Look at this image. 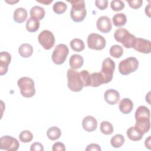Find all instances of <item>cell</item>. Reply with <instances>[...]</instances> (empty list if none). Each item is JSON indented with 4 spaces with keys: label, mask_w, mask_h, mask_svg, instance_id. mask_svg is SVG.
Returning <instances> with one entry per match:
<instances>
[{
    "label": "cell",
    "mask_w": 151,
    "mask_h": 151,
    "mask_svg": "<svg viewBox=\"0 0 151 151\" xmlns=\"http://www.w3.org/2000/svg\"><path fill=\"white\" fill-rule=\"evenodd\" d=\"M100 131L101 132L106 135H110L113 133L114 128L111 123L107 121H103L100 124Z\"/></svg>",
    "instance_id": "83f0119b"
},
{
    "label": "cell",
    "mask_w": 151,
    "mask_h": 151,
    "mask_svg": "<svg viewBox=\"0 0 151 151\" xmlns=\"http://www.w3.org/2000/svg\"><path fill=\"white\" fill-rule=\"evenodd\" d=\"M71 49L76 52H80L84 49L85 45L83 40L79 38H74L70 43Z\"/></svg>",
    "instance_id": "4316f807"
},
{
    "label": "cell",
    "mask_w": 151,
    "mask_h": 151,
    "mask_svg": "<svg viewBox=\"0 0 151 151\" xmlns=\"http://www.w3.org/2000/svg\"><path fill=\"white\" fill-rule=\"evenodd\" d=\"M70 67L73 70H77L82 67L84 63L83 57L79 54H73L69 60Z\"/></svg>",
    "instance_id": "ffe728a7"
},
{
    "label": "cell",
    "mask_w": 151,
    "mask_h": 151,
    "mask_svg": "<svg viewBox=\"0 0 151 151\" xmlns=\"http://www.w3.org/2000/svg\"><path fill=\"white\" fill-rule=\"evenodd\" d=\"M145 13L149 17H150V4H148V5L145 7Z\"/></svg>",
    "instance_id": "ab89813d"
},
{
    "label": "cell",
    "mask_w": 151,
    "mask_h": 151,
    "mask_svg": "<svg viewBox=\"0 0 151 151\" xmlns=\"http://www.w3.org/2000/svg\"><path fill=\"white\" fill-rule=\"evenodd\" d=\"M139 67V61L134 57H128L121 61L119 64V71L122 75H128L134 72Z\"/></svg>",
    "instance_id": "5b68a950"
},
{
    "label": "cell",
    "mask_w": 151,
    "mask_h": 151,
    "mask_svg": "<svg viewBox=\"0 0 151 151\" xmlns=\"http://www.w3.org/2000/svg\"><path fill=\"white\" fill-rule=\"evenodd\" d=\"M69 53L68 47L64 44H58L54 48L51 58L53 63L57 65L63 64Z\"/></svg>",
    "instance_id": "8992f818"
},
{
    "label": "cell",
    "mask_w": 151,
    "mask_h": 151,
    "mask_svg": "<svg viewBox=\"0 0 151 151\" xmlns=\"http://www.w3.org/2000/svg\"><path fill=\"white\" fill-rule=\"evenodd\" d=\"M96 6L100 10H104L107 8L108 1L107 0H96L95 1Z\"/></svg>",
    "instance_id": "e575fe53"
},
{
    "label": "cell",
    "mask_w": 151,
    "mask_h": 151,
    "mask_svg": "<svg viewBox=\"0 0 151 151\" xmlns=\"http://www.w3.org/2000/svg\"><path fill=\"white\" fill-rule=\"evenodd\" d=\"M115 69V63L110 58H105L101 65L100 73L104 79V84L110 83L113 78L114 71Z\"/></svg>",
    "instance_id": "52a82bcc"
},
{
    "label": "cell",
    "mask_w": 151,
    "mask_h": 151,
    "mask_svg": "<svg viewBox=\"0 0 151 151\" xmlns=\"http://www.w3.org/2000/svg\"><path fill=\"white\" fill-rule=\"evenodd\" d=\"M115 40L123 44L127 48H132V45L136 38L134 35L131 34L127 29L120 28L117 29L114 34Z\"/></svg>",
    "instance_id": "277c9868"
},
{
    "label": "cell",
    "mask_w": 151,
    "mask_h": 151,
    "mask_svg": "<svg viewBox=\"0 0 151 151\" xmlns=\"http://www.w3.org/2000/svg\"><path fill=\"white\" fill-rule=\"evenodd\" d=\"M37 2H40V3H41V4H44L45 5H48L50 4L51 2H52V0H50V1H47V0H44V1H37Z\"/></svg>",
    "instance_id": "60d3db41"
},
{
    "label": "cell",
    "mask_w": 151,
    "mask_h": 151,
    "mask_svg": "<svg viewBox=\"0 0 151 151\" xmlns=\"http://www.w3.org/2000/svg\"><path fill=\"white\" fill-rule=\"evenodd\" d=\"M17 84L20 88V93L23 97L29 98L35 95V84L32 78L27 77H21L18 80Z\"/></svg>",
    "instance_id": "3957f363"
},
{
    "label": "cell",
    "mask_w": 151,
    "mask_h": 151,
    "mask_svg": "<svg viewBox=\"0 0 151 151\" xmlns=\"http://www.w3.org/2000/svg\"><path fill=\"white\" fill-rule=\"evenodd\" d=\"M129 5L133 9H138L140 8L143 4L142 0H131L127 1Z\"/></svg>",
    "instance_id": "836d02e7"
},
{
    "label": "cell",
    "mask_w": 151,
    "mask_h": 151,
    "mask_svg": "<svg viewBox=\"0 0 151 151\" xmlns=\"http://www.w3.org/2000/svg\"><path fill=\"white\" fill-rule=\"evenodd\" d=\"M128 138L132 141H139L140 140L143 134L138 132L134 127V126H132L129 127L126 132Z\"/></svg>",
    "instance_id": "cb8c5ba5"
},
{
    "label": "cell",
    "mask_w": 151,
    "mask_h": 151,
    "mask_svg": "<svg viewBox=\"0 0 151 151\" xmlns=\"http://www.w3.org/2000/svg\"><path fill=\"white\" fill-rule=\"evenodd\" d=\"M27 11L24 8H18L14 12V20L17 23H22L27 18Z\"/></svg>",
    "instance_id": "d6986e66"
},
{
    "label": "cell",
    "mask_w": 151,
    "mask_h": 151,
    "mask_svg": "<svg viewBox=\"0 0 151 151\" xmlns=\"http://www.w3.org/2000/svg\"><path fill=\"white\" fill-rule=\"evenodd\" d=\"M150 138H151V136H149L145 140V145L146 147L148 148L149 149H150Z\"/></svg>",
    "instance_id": "f35d334b"
},
{
    "label": "cell",
    "mask_w": 151,
    "mask_h": 151,
    "mask_svg": "<svg viewBox=\"0 0 151 151\" xmlns=\"http://www.w3.org/2000/svg\"><path fill=\"white\" fill-rule=\"evenodd\" d=\"M67 86L69 89L74 92H78L82 90L84 86V81L80 72L73 69H68L67 72Z\"/></svg>",
    "instance_id": "6da1fadb"
},
{
    "label": "cell",
    "mask_w": 151,
    "mask_h": 151,
    "mask_svg": "<svg viewBox=\"0 0 151 151\" xmlns=\"http://www.w3.org/2000/svg\"><path fill=\"white\" fill-rule=\"evenodd\" d=\"M86 151H90V150H94V151H101V149L100 147V146L96 143H91L90 145H88L86 149Z\"/></svg>",
    "instance_id": "74e56055"
},
{
    "label": "cell",
    "mask_w": 151,
    "mask_h": 151,
    "mask_svg": "<svg viewBox=\"0 0 151 151\" xmlns=\"http://www.w3.org/2000/svg\"><path fill=\"white\" fill-rule=\"evenodd\" d=\"M61 135V130L56 126L51 127L47 131V136L48 138L51 140H55L59 139Z\"/></svg>",
    "instance_id": "484cf974"
},
{
    "label": "cell",
    "mask_w": 151,
    "mask_h": 151,
    "mask_svg": "<svg viewBox=\"0 0 151 151\" xmlns=\"http://www.w3.org/2000/svg\"><path fill=\"white\" fill-rule=\"evenodd\" d=\"M6 2L7 3L9 4H15V3L18 2V0H17V1H6Z\"/></svg>",
    "instance_id": "b9f144b4"
},
{
    "label": "cell",
    "mask_w": 151,
    "mask_h": 151,
    "mask_svg": "<svg viewBox=\"0 0 151 151\" xmlns=\"http://www.w3.org/2000/svg\"><path fill=\"white\" fill-rule=\"evenodd\" d=\"M29 14L31 17H34L40 21L44 17L45 12L43 8L35 5L31 8Z\"/></svg>",
    "instance_id": "603a6c76"
},
{
    "label": "cell",
    "mask_w": 151,
    "mask_h": 151,
    "mask_svg": "<svg viewBox=\"0 0 151 151\" xmlns=\"http://www.w3.org/2000/svg\"><path fill=\"white\" fill-rule=\"evenodd\" d=\"M18 52L22 57L28 58L33 53V47L29 44H22L18 48Z\"/></svg>",
    "instance_id": "44dd1931"
},
{
    "label": "cell",
    "mask_w": 151,
    "mask_h": 151,
    "mask_svg": "<svg viewBox=\"0 0 151 151\" xmlns=\"http://www.w3.org/2000/svg\"><path fill=\"white\" fill-rule=\"evenodd\" d=\"M106 44L105 38L96 33H91L87 37L88 47L95 50H103Z\"/></svg>",
    "instance_id": "ba28073f"
},
{
    "label": "cell",
    "mask_w": 151,
    "mask_h": 151,
    "mask_svg": "<svg viewBox=\"0 0 151 151\" xmlns=\"http://www.w3.org/2000/svg\"><path fill=\"white\" fill-rule=\"evenodd\" d=\"M113 24L116 27L124 26L127 21L126 15L123 13L116 14L112 18Z\"/></svg>",
    "instance_id": "d4e9b609"
},
{
    "label": "cell",
    "mask_w": 151,
    "mask_h": 151,
    "mask_svg": "<svg viewBox=\"0 0 151 151\" xmlns=\"http://www.w3.org/2000/svg\"><path fill=\"white\" fill-rule=\"evenodd\" d=\"M109 52L111 56L118 58L121 57L123 54V49L120 45L115 44L110 47Z\"/></svg>",
    "instance_id": "f546056e"
},
{
    "label": "cell",
    "mask_w": 151,
    "mask_h": 151,
    "mask_svg": "<svg viewBox=\"0 0 151 151\" xmlns=\"http://www.w3.org/2000/svg\"><path fill=\"white\" fill-rule=\"evenodd\" d=\"M67 6L66 4L62 1H57L54 3L52 9L57 14H61L64 13L67 9Z\"/></svg>",
    "instance_id": "4dcf8cb0"
},
{
    "label": "cell",
    "mask_w": 151,
    "mask_h": 151,
    "mask_svg": "<svg viewBox=\"0 0 151 151\" xmlns=\"http://www.w3.org/2000/svg\"><path fill=\"white\" fill-rule=\"evenodd\" d=\"M132 48L138 52L149 54L151 52V42L147 40L136 38L132 45Z\"/></svg>",
    "instance_id": "8fae6325"
},
{
    "label": "cell",
    "mask_w": 151,
    "mask_h": 151,
    "mask_svg": "<svg viewBox=\"0 0 151 151\" xmlns=\"http://www.w3.org/2000/svg\"><path fill=\"white\" fill-rule=\"evenodd\" d=\"M40 21L34 17H30L27 21L26 29L28 32H34L40 28Z\"/></svg>",
    "instance_id": "7402d4cb"
},
{
    "label": "cell",
    "mask_w": 151,
    "mask_h": 151,
    "mask_svg": "<svg viewBox=\"0 0 151 151\" xmlns=\"http://www.w3.org/2000/svg\"><path fill=\"white\" fill-rule=\"evenodd\" d=\"M119 107L122 113L127 114L132 111L133 108V103L130 99L124 98L120 101Z\"/></svg>",
    "instance_id": "ac0fdd59"
},
{
    "label": "cell",
    "mask_w": 151,
    "mask_h": 151,
    "mask_svg": "<svg viewBox=\"0 0 151 151\" xmlns=\"http://www.w3.org/2000/svg\"><path fill=\"white\" fill-rule=\"evenodd\" d=\"M30 150L31 151H42V150H44V147L41 143L35 142L31 145Z\"/></svg>",
    "instance_id": "8d00e7d4"
},
{
    "label": "cell",
    "mask_w": 151,
    "mask_h": 151,
    "mask_svg": "<svg viewBox=\"0 0 151 151\" xmlns=\"http://www.w3.org/2000/svg\"><path fill=\"white\" fill-rule=\"evenodd\" d=\"M19 147L18 140L11 136H4L0 139V149L7 151H16Z\"/></svg>",
    "instance_id": "30bf717a"
},
{
    "label": "cell",
    "mask_w": 151,
    "mask_h": 151,
    "mask_svg": "<svg viewBox=\"0 0 151 151\" xmlns=\"http://www.w3.org/2000/svg\"><path fill=\"white\" fill-rule=\"evenodd\" d=\"M19 139L23 143H29L33 139V134L29 130H23L20 133Z\"/></svg>",
    "instance_id": "1f68e13d"
},
{
    "label": "cell",
    "mask_w": 151,
    "mask_h": 151,
    "mask_svg": "<svg viewBox=\"0 0 151 151\" xmlns=\"http://www.w3.org/2000/svg\"><path fill=\"white\" fill-rule=\"evenodd\" d=\"M82 126L83 128L88 132L94 131L97 127V120L92 116H87L83 119Z\"/></svg>",
    "instance_id": "2e32d148"
},
{
    "label": "cell",
    "mask_w": 151,
    "mask_h": 151,
    "mask_svg": "<svg viewBox=\"0 0 151 151\" xmlns=\"http://www.w3.org/2000/svg\"><path fill=\"white\" fill-rule=\"evenodd\" d=\"M102 84H104V79L100 72H96L89 74L87 80V87L91 86L96 87L100 86Z\"/></svg>",
    "instance_id": "e0dca14e"
},
{
    "label": "cell",
    "mask_w": 151,
    "mask_h": 151,
    "mask_svg": "<svg viewBox=\"0 0 151 151\" xmlns=\"http://www.w3.org/2000/svg\"><path fill=\"white\" fill-rule=\"evenodd\" d=\"M150 110L145 106H140L135 112V120L137 123H150Z\"/></svg>",
    "instance_id": "7c38bea8"
},
{
    "label": "cell",
    "mask_w": 151,
    "mask_h": 151,
    "mask_svg": "<svg viewBox=\"0 0 151 151\" xmlns=\"http://www.w3.org/2000/svg\"><path fill=\"white\" fill-rule=\"evenodd\" d=\"M68 2L71 4V9L70 10L71 18L76 22L83 21L87 15L85 2L83 0H78L68 1Z\"/></svg>",
    "instance_id": "7a4b0ae2"
},
{
    "label": "cell",
    "mask_w": 151,
    "mask_h": 151,
    "mask_svg": "<svg viewBox=\"0 0 151 151\" xmlns=\"http://www.w3.org/2000/svg\"><path fill=\"white\" fill-rule=\"evenodd\" d=\"M124 143V138L123 135L117 134L111 138V145L114 148L120 147Z\"/></svg>",
    "instance_id": "f1b7e54d"
},
{
    "label": "cell",
    "mask_w": 151,
    "mask_h": 151,
    "mask_svg": "<svg viewBox=\"0 0 151 151\" xmlns=\"http://www.w3.org/2000/svg\"><path fill=\"white\" fill-rule=\"evenodd\" d=\"M11 61V54L6 51H2L0 53V74L3 76L8 71V65Z\"/></svg>",
    "instance_id": "5bb4252c"
},
{
    "label": "cell",
    "mask_w": 151,
    "mask_h": 151,
    "mask_svg": "<svg viewBox=\"0 0 151 151\" xmlns=\"http://www.w3.org/2000/svg\"><path fill=\"white\" fill-rule=\"evenodd\" d=\"M110 7L114 11H120L124 8V3L120 0H113L110 3Z\"/></svg>",
    "instance_id": "d6a6232c"
},
{
    "label": "cell",
    "mask_w": 151,
    "mask_h": 151,
    "mask_svg": "<svg viewBox=\"0 0 151 151\" xmlns=\"http://www.w3.org/2000/svg\"><path fill=\"white\" fill-rule=\"evenodd\" d=\"M38 40L39 43L45 50H50L55 44V37L49 30L42 31L38 37Z\"/></svg>",
    "instance_id": "9c48e42d"
},
{
    "label": "cell",
    "mask_w": 151,
    "mask_h": 151,
    "mask_svg": "<svg viewBox=\"0 0 151 151\" xmlns=\"http://www.w3.org/2000/svg\"><path fill=\"white\" fill-rule=\"evenodd\" d=\"M52 150L53 151H65V148L64 145L61 142H55L53 144L52 147Z\"/></svg>",
    "instance_id": "d590c367"
},
{
    "label": "cell",
    "mask_w": 151,
    "mask_h": 151,
    "mask_svg": "<svg viewBox=\"0 0 151 151\" xmlns=\"http://www.w3.org/2000/svg\"><path fill=\"white\" fill-rule=\"evenodd\" d=\"M96 26L97 29L103 33L110 32L112 28V24L110 19L107 16H101L98 18Z\"/></svg>",
    "instance_id": "4fadbf2b"
},
{
    "label": "cell",
    "mask_w": 151,
    "mask_h": 151,
    "mask_svg": "<svg viewBox=\"0 0 151 151\" xmlns=\"http://www.w3.org/2000/svg\"><path fill=\"white\" fill-rule=\"evenodd\" d=\"M105 101L110 105H114L118 103L120 99L119 93L114 89H109L106 90L104 94Z\"/></svg>",
    "instance_id": "9a60e30c"
}]
</instances>
